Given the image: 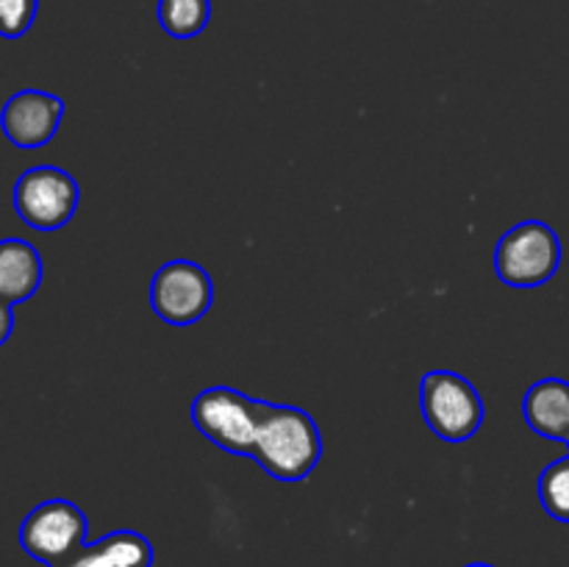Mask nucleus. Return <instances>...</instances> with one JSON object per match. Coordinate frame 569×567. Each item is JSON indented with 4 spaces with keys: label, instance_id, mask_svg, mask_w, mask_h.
Masks as SVG:
<instances>
[{
    "label": "nucleus",
    "instance_id": "nucleus-12",
    "mask_svg": "<svg viewBox=\"0 0 569 567\" xmlns=\"http://www.w3.org/2000/svg\"><path fill=\"white\" fill-rule=\"evenodd\" d=\"M159 22L167 37L192 39L211 20V0H159Z\"/></svg>",
    "mask_w": 569,
    "mask_h": 567
},
{
    "label": "nucleus",
    "instance_id": "nucleus-9",
    "mask_svg": "<svg viewBox=\"0 0 569 567\" xmlns=\"http://www.w3.org/2000/svg\"><path fill=\"white\" fill-rule=\"evenodd\" d=\"M522 417L539 437L565 442L569 448V381L542 378L531 384L522 398Z\"/></svg>",
    "mask_w": 569,
    "mask_h": 567
},
{
    "label": "nucleus",
    "instance_id": "nucleus-6",
    "mask_svg": "<svg viewBox=\"0 0 569 567\" xmlns=\"http://www.w3.org/2000/svg\"><path fill=\"white\" fill-rule=\"evenodd\" d=\"M214 304L211 276L189 259H172L150 278V309L167 326H192L203 320Z\"/></svg>",
    "mask_w": 569,
    "mask_h": 567
},
{
    "label": "nucleus",
    "instance_id": "nucleus-5",
    "mask_svg": "<svg viewBox=\"0 0 569 567\" xmlns=\"http://www.w3.org/2000/svg\"><path fill=\"white\" fill-rule=\"evenodd\" d=\"M89 520L67 498H50L33 506L20 526V545L31 559L42 561L44 567L64 565L87 545Z\"/></svg>",
    "mask_w": 569,
    "mask_h": 567
},
{
    "label": "nucleus",
    "instance_id": "nucleus-14",
    "mask_svg": "<svg viewBox=\"0 0 569 567\" xmlns=\"http://www.w3.org/2000/svg\"><path fill=\"white\" fill-rule=\"evenodd\" d=\"M39 0H0V37L20 39L33 26Z\"/></svg>",
    "mask_w": 569,
    "mask_h": 567
},
{
    "label": "nucleus",
    "instance_id": "nucleus-8",
    "mask_svg": "<svg viewBox=\"0 0 569 567\" xmlns=\"http://www.w3.org/2000/svg\"><path fill=\"white\" fill-rule=\"evenodd\" d=\"M64 117V100L42 89H20L0 111V128L6 139L22 150L42 148L56 137Z\"/></svg>",
    "mask_w": 569,
    "mask_h": 567
},
{
    "label": "nucleus",
    "instance_id": "nucleus-13",
    "mask_svg": "<svg viewBox=\"0 0 569 567\" xmlns=\"http://www.w3.org/2000/svg\"><path fill=\"white\" fill-rule=\"evenodd\" d=\"M539 500L553 520L569 523V450L539 476Z\"/></svg>",
    "mask_w": 569,
    "mask_h": 567
},
{
    "label": "nucleus",
    "instance_id": "nucleus-7",
    "mask_svg": "<svg viewBox=\"0 0 569 567\" xmlns=\"http://www.w3.org/2000/svg\"><path fill=\"white\" fill-rule=\"evenodd\" d=\"M78 200H81V189L76 178L53 165L31 167L14 183L17 215L37 231L64 228L76 215Z\"/></svg>",
    "mask_w": 569,
    "mask_h": 567
},
{
    "label": "nucleus",
    "instance_id": "nucleus-4",
    "mask_svg": "<svg viewBox=\"0 0 569 567\" xmlns=\"http://www.w3.org/2000/svg\"><path fill=\"white\" fill-rule=\"evenodd\" d=\"M420 406L428 428L445 442H467L483 426L481 395L453 370H431L422 376Z\"/></svg>",
    "mask_w": 569,
    "mask_h": 567
},
{
    "label": "nucleus",
    "instance_id": "nucleus-1",
    "mask_svg": "<svg viewBox=\"0 0 569 567\" xmlns=\"http://www.w3.org/2000/svg\"><path fill=\"white\" fill-rule=\"evenodd\" d=\"M250 459L276 481H303L322 459V437L315 417L300 406L264 400Z\"/></svg>",
    "mask_w": 569,
    "mask_h": 567
},
{
    "label": "nucleus",
    "instance_id": "nucleus-16",
    "mask_svg": "<svg viewBox=\"0 0 569 567\" xmlns=\"http://www.w3.org/2000/svg\"><path fill=\"white\" fill-rule=\"evenodd\" d=\"M465 567H495V565H487V561H472V565H465Z\"/></svg>",
    "mask_w": 569,
    "mask_h": 567
},
{
    "label": "nucleus",
    "instance_id": "nucleus-15",
    "mask_svg": "<svg viewBox=\"0 0 569 567\" xmlns=\"http://www.w3.org/2000/svg\"><path fill=\"white\" fill-rule=\"evenodd\" d=\"M11 331H14V309L9 300L0 298V345L11 337Z\"/></svg>",
    "mask_w": 569,
    "mask_h": 567
},
{
    "label": "nucleus",
    "instance_id": "nucleus-3",
    "mask_svg": "<svg viewBox=\"0 0 569 567\" xmlns=\"http://www.w3.org/2000/svg\"><path fill=\"white\" fill-rule=\"evenodd\" d=\"M261 404L264 400L250 398L233 387H209L192 400L189 417L211 445L233 456H250L259 431Z\"/></svg>",
    "mask_w": 569,
    "mask_h": 567
},
{
    "label": "nucleus",
    "instance_id": "nucleus-10",
    "mask_svg": "<svg viewBox=\"0 0 569 567\" xmlns=\"http://www.w3.org/2000/svg\"><path fill=\"white\" fill-rule=\"evenodd\" d=\"M42 256L26 239H0V298L11 306L33 298L42 284Z\"/></svg>",
    "mask_w": 569,
    "mask_h": 567
},
{
    "label": "nucleus",
    "instance_id": "nucleus-2",
    "mask_svg": "<svg viewBox=\"0 0 569 567\" xmlns=\"http://www.w3.org/2000/svg\"><path fill=\"white\" fill-rule=\"evenodd\" d=\"M561 267V239L548 222L526 220L500 237L495 248V272L506 287L537 289Z\"/></svg>",
    "mask_w": 569,
    "mask_h": 567
},
{
    "label": "nucleus",
    "instance_id": "nucleus-11",
    "mask_svg": "<svg viewBox=\"0 0 569 567\" xmlns=\"http://www.w3.org/2000/svg\"><path fill=\"white\" fill-rule=\"evenodd\" d=\"M56 567H153V545L139 531H111Z\"/></svg>",
    "mask_w": 569,
    "mask_h": 567
}]
</instances>
